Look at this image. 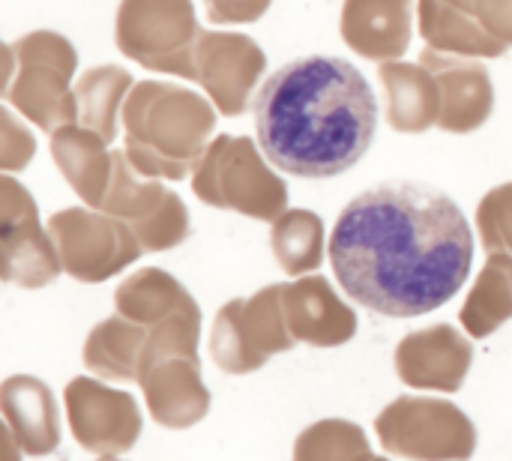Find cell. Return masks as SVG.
<instances>
[{
	"label": "cell",
	"instance_id": "6da1fadb",
	"mask_svg": "<svg viewBox=\"0 0 512 461\" xmlns=\"http://www.w3.org/2000/svg\"><path fill=\"white\" fill-rule=\"evenodd\" d=\"M474 261L459 204L417 180L360 192L336 219L330 264L342 291L387 318H417L450 303Z\"/></svg>",
	"mask_w": 512,
	"mask_h": 461
},
{
	"label": "cell",
	"instance_id": "7a4b0ae2",
	"mask_svg": "<svg viewBox=\"0 0 512 461\" xmlns=\"http://www.w3.org/2000/svg\"><path fill=\"white\" fill-rule=\"evenodd\" d=\"M252 111L270 165L309 180L354 168L378 129L375 90L354 63L330 54L279 66L258 90Z\"/></svg>",
	"mask_w": 512,
	"mask_h": 461
}]
</instances>
